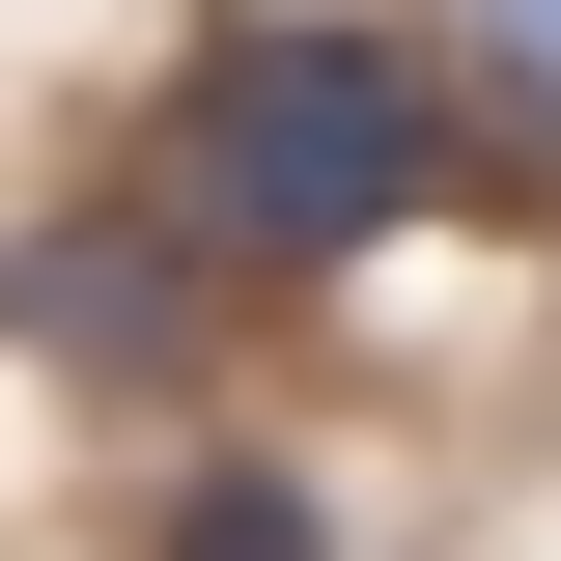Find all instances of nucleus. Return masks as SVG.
Masks as SVG:
<instances>
[{
    "instance_id": "nucleus-1",
    "label": "nucleus",
    "mask_w": 561,
    "mask_h": 561,
    "mask_svg": "<svg viewBox=\"0 0 561 561\" xmlns=\"http://www.w3.org/2000/svg\"><path fill=\"white\" fill-rule=\"evenodd\" d=\"M421 169H449V113H421L393 28H197V140H169L197 253L337 280V253H393V225H421Z\"/></svg>"
},
{
    "instance_id": "nucleus-2",
    "label": "nucleus",
    "mask_w": 561,
    "mask_h": 561,
    "mask_svg": "<svg viewBox=\"0 0 561 561\" xmlns=\"http://www.w3.org/2000/svg\"><path fill=\"white\" fill-rule=\"evenodd\" d=\"M28 337L140 365V337H169V225H84V253H28Z\"/></svg>"
},
{
    "instance_id": "nucleus-3",
    "label": "nucleus",
    "mask_w": 561,
    "mask_h": 561,
    "mask_svg": "<svg viewBox=\"0 0 561 561\" xmlns=\"http://www.w3.org/2000/svg\"><path fill=\"white\" fill-rule=\"evenodd\" d=\"M169 561H337V505L280 478V449H225V478H169Z\"/></svg>"
},
{
    "instance_id": "nucleus-4",
    "label": "nucleus",
    "mask_w": 561,
    "mask_h": 561,
    "mask_svg": "<svg viewBox=\"0 0 561 561\" xmlns=\"http://www.w3.org/2000/svg\"><path fill=\"white\" fill-rule=\"evenodd\" d=\"M449 57H478V84H505V113H534V140H561V0H449Z\"/></svg>"
}]
</instances>
